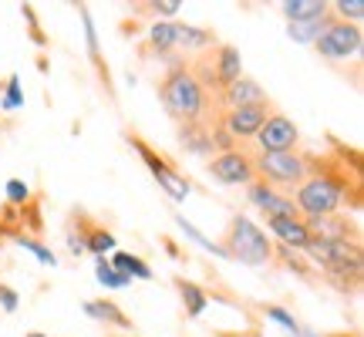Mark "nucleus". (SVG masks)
I'll return each mask as SVG.
<instances>
[{"label":"nucleus","mask_w":364,"mask_h":337,"mask_svg":"<svg viewBox=\"0 0 364 337\" xmlns=\"http://www.w3.org/2000/svg\"><path fill=\"white\" fill-rule=\"evenodd\" d=\"M159 98H162L166 112H169L179 125H189V122H216V118H220V105L203 95V88H199L196 78L189 75L186 61L169 65L166 78L159 85Z\"/></svg>","instance_id":"obj_1"},{"label":"nucleus","mask_w":364,"mask_h":337,"mask_svg":"<svg viewBox=\"0 0 364 337\" xmlns=\"http://www.w3.org/2000/svg\"><path fill=\"white\" fill-rule=\"evenodd\" d=\"M348 196V179L341 168H321L314 166L311 156H307V179L297 186V209L304 220H314V216H334L338 206Z\"/></svg>","instance_id":"obj_2"},{"label":"nucleus","mask_w":364,"mask_h":337,"mask_svg":"<svg viewBox=\"0 0 364 337\" xmlns=\"http://www.w3.org/2000/svg\"><path fill=\"white\" fill-rule=\"evenodd\" d=\"M186 68L196 78V85L203 88V95L213 98V102H220V95L236 78H243V58H240L233 44H223V41L216 48H209V51L196 54L193 61H186Z\"/></svg>","instance_id":"obj_3"},{"label":"nucleus","mask_w":364,"mask_h":337,"mask_svg":"<svg viewBox=\"0 0 364 337\" xmlns=\"http://www.w3.org/2000/svg\"><path fill=\"white\" fill-rule=\"evenodd\" d=\"M223 253L226 257L240 260V263H247V267H270L273 263V243L267 240L260 226L253 220H247L243 213L230 220L226 226V233H223Z\"/></svg>","instance_id":"obj_4"},{"label":"nucleus","mask_w":364,"mask_h":337,"mask_svg":"<svg viewBox=\"0 0 364 337\" xmlns=\"http://www.w3.org/2000/svg\"><path fill=\"white\" fill-rule=\"evenodd\" d=\"M253 172L273 189H297L307 179V156L300 152H257Z\"/></svg>","instance_id":"obj_5"},{"label":"nucleus","mask_w":364,"mask_h":337,"mask_svg":"<svg viewBox=\"0 0 364 337\" xmlns=\"http://www.w3.org/2000/svg\"><path fill=\"white\" fill-rule=\"evenodd\" d=\"M253 156H257V149L250 142H240L236 149L230 152H220V156L209 159V176L223 186H250V182L257 179V172H253Z\"/></svg>","instance_id":"obj_6"},{"label":"nucleus","mask_w":364,"mask_h":337,"mask_svg":"<svg viewBox=\"0 0 364 337\" xmlns=\"http://www.w3.org/2000/svg\"><path fill=\"white\" fill-rule=\"evenodd\" d=\"M361 44H364L361 24H344L338 17L321 31V38L314 41V48H317V54L324 61H348V58L361 51Z\"/></svg>","instance_id":"obj_7"},{"label":"nucleus","mask_w":364,"mask_h":337,"mask_svg":"<svg viewBox=\"0 0 364 337\" xmlns=\"http://www.w3.org/2000/svg\"><path fill=\"white\" fill-rule=\"evenodd\" d=\"M129 142H132V149H135V152L142 156L145 166H149L152 179H156L159 186H162V189H166V193L172 196V199H179V203H182L186 196L193 193V182L186 179L182 172H176V168L169 166V159L159 156V152H156V149H152L149 142H145V139H139V135H129Z\"/></svg>","instance_id":"obj_8"},{"label":"nucleus","mask_w":364,"mask_h":337,"mask_svg":"<svg viewBox=\"0 0 364 337\" xmlns=\"http://www.w3.org/2000/svg\"><path fill=\"white\" fill-rule=\"evenodd\" d=\"M273 112H277L273 102L247 105V108H226V112H220V129L226 132L233 142H253V135L260 132V125Z\"/></svg>","instance_id":"obj_9"},{"label":"nucleus","mask_w":364,"mask_h":337,"mask_svg":"<svg viewBox=\"0 0 364 337\" xmlns=\"http://www.w3.org/2000/svg\"><path fill=\"white\" fill-rule=\"evenodd\" d=\"M300 142V132L297 125L290 122L287 115H280V112H273L267 122L260 125V132L253 135V149L257 152H294Z\"/></svg>","instance_id":"obj_10"},{"label":"nucleus","mask_w":364,"mask_h":337,"mask_svg":"<svg viewBox=\"0 0 364 337\" xmlns=\"http://www.w3.org/2000/svg\"><path fill=\"white\" fill-rule=\"evenodd\" d=\"M247 196H250V203H253V206H260L263 213H267V220H304V216H300V209H297V203H294V196L273 189V186H267L263 179L250 182Z\"/></svg>","instance_id":"obj_11"},{"label":"nucleus","mask_w":364,"mask_h":337,"mask_svg":"<svg viewBox=\"0 0 364 337\" xmlns=\"http://www.w3.org/2000/svg\"><path fill=\"white\" fill-rule=\"evenodd\" d=\"M307 223V233L317 236V240H331V243H361V230L354 220H344V216H314Z\"/></svg>","instance_id":"obj_12"},{"label":"nucleus","mask_w":364,"mask_h":337,"mask_svg":"<svg viewBox=\"0 0 364 337\" xmlns=\"http://www.w3.org/2000/svg\"><path fill=\"white\" fill-rule=\"evenodd\" d=\"M216 122H189V125H179V142L186 152L193 156H203V159H213L216 156Z\"/></svg>","instance_id":"obj_13"},{"label":"nucleus","mask_w":364,"mask_h":337,"mask_svg":"<svg viewBox=\"0 0 364 337\" xmlns=\"http://www.w3.org/2000/svg\"><path fill=\"white\" fill-rule=\"evenodd\" d=\"M270 98H267V91L257 85L253 78H236L230 88L220 95V112H226V108H247V105H267Z\"/></svg>","instance_id":"obj_14"},{"label":"nucleus","mask_w":364,"mask_h":337,"mask_svg":"<svg viewBox=\"0 0 364 337\" xmlns=\"http://www.w3.org/2000/svg\"><path fill=\"white\" fill-rule=\"evenodd\" d=\"M277 240H280V247L294 250V253H304L307 243H311V233H307V223L304 220H267Z\"/></svg>","instance_id":"obj_15"},{"label":"nucleus","mask_w":364,"mask_h":337,"mask_svg":"<svg viewBox=\"0 0 364 337\" xmlns=\"http://www.w3.org/2000/svg\"><path fill=\"white\" fill-rule=\"evenodd\" d=\"M85 314L95 317V321H102V324L122 327V331H129L132 327V321L125 317V311L118 307L115 300H85Z\"/></svg>","instance_id":"obj_16"},{"label":"nucleus","mask_w":364,"mask_h":337,"mask_svg":"<svg viewBox=\"0 0 364 337\" xmlns=\"http://www.w3.org/2000/svg\"><path fill=\"white\" fill-rule=\"evenodd\" d=\"M176 290H179V297H182L186 317H199V314L206 311L209 294H206V290H203L199 284H193V280H186V277H176Z\"/></svg>","instance_id":"obj_17"},{"label":"nucleus","mask_w":364,"mask_h":337,"mask_svg":"<svg viewBox=\"0 0 364 337\" xmlns=\"http://www.w3.org/2000/svg\"><path fill=\"white\" fill-rule=\"evenodd\" d=\"M334 21V14H331V7H327V14H321V17H314V21H304V24H290V38L300 41V44H314V41L321 38V31H324L327 24Z\"/></svg>","instance_id":"obj_18"},{"label":"nucleus","mask_w":364,"mask_h":337,"mask_svg":"<svg viewBox=\"0 0 364 337\" xmlns=\"http://www.w3.org/2000/svg\"><path fill=\"white\" fill-rule=\"evenodd\" d=\"M284 14L290 17V24H304V21H314V17L327 14V4H321V0H287Z\"/></svg>","instance_id":"obj_19"},{"label":"nucleus","mask_w":364,"mask_h":337,"mask_svg":"<svg viewBox=\"0 0 364 337\" xmlns=\"http://www.w3.org/2000/svg\"><path fill=\"white\" fill-rule=\"evenodd\" d=\"M112 267H115L118 273H125V277H135V280H152L156 273H152V267L145 263V260H139V257H132V253H115L112 257Z\"/></svg>","instance_id":"obj_20"},{"label":"nucleus","mask_w":364,"mask_h":337,"mask_svg":"<svg viewBox=\"0 0 364 337\" xmlns=\"http://www.w3.org/2000/svg\"><path fill=\"white\" fill-rule=\"evenodd\" d=\"M91 226H95V223H91L85 213H71V223H68V250H71L75 257L85 253V240H88Z\"/></svg>","instance_id":"obj_21"},{"label":"nucleus","mask_w":364,"mask_h":337,"mask_svg":"<svg viewBox=\"0 0 364 337\" xmlns=\"http://www.w3.org/2000/svg\"><path fill=\"white\" fill-rule=\"evenodd\" d=\"M95 277H98V284H102V287H108V290H125V287L132 284L129 277H125V273H118L115 267H112V263H108V260H105V257H98V267H95Z\"/></svg>","instance_id":"obj_22"},{"label":"nucleus","mask_w":364,"mask_h":337,"mask_svg":"<svg viewBox=\"0 0 364 337\" xmlns=\"http://www.w3.org/2000/svg\"><path fill=\"white\" fill-rule=\"evenodd\" d=\"M0 236H7V240L24 236V230H21V209L11 206V203L0 206Z\"/></svg>","instance_id":"obj_23"},{"label":"nucleus","mask_w":364,"mask_h":337,"mask_svg":"<svg viewBox=\"0 0 364 337\" xmlns=\"http://www.w3.org/2000/svg\"><path fill=\"white\" fill-rule=\"evenodd\" d=\"M81 21H85V38H88V54H91V65L98 68V75H102V81L108 85V68L102 65V51H98V38H95V24H91L88 11H81Z\"/></svg>","instance_id":"obj_24"},{"label":"nucleus","mask_w":364,"mask_h":337,"mask_svg":"<svg viewBox=\"0 0 364 337\" xmlns=\"http://www.w3.org/2000/svg\"><path fill=\"white\" fill-rule=\"evenodd\" d=\"M331 14L344 21V24H358L364 17V0H334L331 4Z\"/></svg>","instance_id":"obj_25"},{"label":"nucleus","mask_w":364,"mask_h":337,"mask_svg":"<svg viewBox=\"0 0 364 337\" xmlns=\"http://www.w3.org/2000/svg\"><path fill=\"white\" fill-rule=\"evenodd\" d=\"M85 250L98 253V257H105L108 250H115V236L108 233L105 226H91V230H88V240H85Z\"/></svg>","instance_id":"obj_26"},{"label":"nucleus","mask_w":364,"mask_h":337,"mask_svg":"<svg viewBox=\"0 0 364 337\" xmlns=\"http://www.w3.org/2000/svg\"><path fill=\"white\" fill-rule=\"evenodd\" d=\"M21 105H24L21 78H17V75H11V78H7V85H4V102H0V108H4V112H17Z\"/></svg>","instance_id":"obj_27"},{"label":"nucleus","mask_w":364,"mask_h":337,"mask_svg":"<svg viewBox=\"0 0 364 337\" xmlns=\"http://www.w3.org/2000/svg\"><path fill=\"white\" fill-rule=\"evenodd\" d=\"M17 243H21V247L27 250V253H34V257H38L41 263H44V267H58V257H54V253H51L48 247H44L41 240H31V236H17Z\"/></svg>","instance_id":"obj_28"},{"label":"nucleus","mask_w":364,"mask_h":337,"mask_svg":"<svg viewBox=\"0 0 364 337\" xmlns=\"http://www.w3.org/2000/svg\"><path fill=\"white\" fill-rule=\"evenodd\" d=\"M263 314H267L270 321H277V324H284V331H287V334H294V337H300V334H304V331H300V324H297V321H294V317H290V314L284 311V307H267V311H263Z\"/></svg>","instance_id":"obj_29"},{"label":"nucleus","mask_w":364,"mask_h":337,"mask_svg":"<svg viewBox=\"0 0 364 337\" xmlns=\"http://www.w3.org/2000/svg\"><path fill=\"white\" fill-rule=\"evenodd\" d=\"M176 223H179V230H182V233H186V236H193V240H196V243H199L203 250H209V253H216V257H226V253H223V250L216 247V243H209L206 236L199 233V230H193V226H189V223L182 220V216H176Z\"/></svg>","instance_id":"obj_30"},{"label":"nucleus","mask_w":364,"mask_h":337,"mask_svg":"<svg viewBox=\"0 0 364 337\" xmlns=\"http://www.w3.org/2000/svg\"><path fill=\"white\" fill-rule=\"evenodd\" d=\"M27 199H31L27 182H21V179H11V182H7V203H11V206H24Z\"/></svg>","instance_id":"obj_31"},{"label":"nucleus","mask_w":364,"mask_h":337,"mask_svg":"<svg viewBox=\"0 0 364 337\" xmlns=\"http://www.w3.org/2000/svg\"><path fill=\"white\" fill-rule=\"evenodd\" d=\"M142 14H159V17H172L179 11V0H152V4H142L139 7Z\"/></svg>","instance_id":"obj_32"},{"label":"nucleus","mask_w":364,"mask_h":337,"mask_svg":"<svg viewBox=\"0 0 364 337\" xmlns=\"http://www.w3.org/2000/svg\"><path fill=\"white\" fill-rule=\"evenodd\" d=\"M0 307H4L7 314L17 311V290H11V287L0 284Z\"/></svg>","instance_id":"obj_33"},{"label":"nucleus","mask_w":364,"mask_h":337,"mask_svg":"<svg viewBox=\"0 0 364 337\" xmlns=\"http://www.w3.org/2000/svg\"><path fill=\"white\" fill-rule=\"evenodd\" d=\"M24 17H27V24H31V38H34V44H44V34H41V27H38V14L31 11V7H24Z\"/></svg>","instance_id":"obj_34"},{"label":"nucleus","mask_w":364,"mask_h":337,"mask_svg":"<svg viewBox=\"0 0 364 337\" xmlns=\"http://www.w3.org/2000/svg\"><path fill=\"white\" fill-rule=\"evenodd\" d=\"M27 337H44V334H27Z\"/></svg>","instance_id":"obj_35"},{"label":"nucleus","mask_w":364,"mask_h":337,"mask_svg":"<svg viewBox=\"0 0 364 337\" xmlns=\"http://www.w3.org/2000/svg\"><path fill=\"white\" fill-rule=\"evenodd\" d=\"M226 337H233V334H226Z\"/></svg>","instance_id":"obj_36"}]
</instances>
